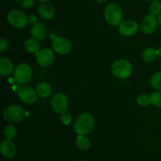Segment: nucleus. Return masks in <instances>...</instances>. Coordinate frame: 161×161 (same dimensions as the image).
Wrapping results in <instances>:
<instances>
[{
	"label": "nucleus",
	"instance_id": "obj_7",
	"mask_svg": "<svg viewBox=\"0 0 161 161\" xmlns=\"http://www.w3.org/2000/svg\"><path fill=\"white\" fill-rule=\"evenodd\" d=\"M69 99L64 93L58 92L53 96L51 99L52 109L58 114L66 113L69 109Z\"/></svg>",
	"mask_w": 161,
	"mask_h": 161
},
{
	"label": "nucleus",
	"instance_id": "obj_34",
	"mask_svg": "<svg viewBox=\"0 0 161 161\" xmlns=\"http://www.w3.org/2000/svg\"><path fill=\"white\" fill-rule=\"evenodd\" d=\"M148 2H153V1H160V0H146Z\"/></svg>",
	"mask_w": 161,
	"mask_h": 161
},
{
	"label": "nucleus",
	"instance_id": "obj_21",
	"mask_svg": "<svg viewBox=\"0 0 161 161\" xmlns=\"http://www.w3.org/2000/svg\"><path fill=\"white\" fill-rule=\"evenodd\" d=\"M17 134V127L14 125V124H9L5 127L4 130H3V135H4L5 138L8 140H11L16 138Z\"/></svg>",
	"mask_w": 161,
	"mask_h": 161
},
{
	"label": "nucleus",
	"instance_id": "obj_4",
	"mask_svg": "<svg viewBox=\"0 0 161 161\" xmlns=\"http://www.w3.org/2000/svg\"><path fill=\"white\" fill-rule=\"evenodd\" d=\"M133 68L128 60L118 59L115 61L111 65V72L119 79H127L131 75Z\"/></svg>",
	"mask_w": 161,
	"mask_h": 161
},
{
	"label": "nucleus",
	"instance_id": "obj_6",
	"mask_svg": "<svg viewBox=\"0 0 161 161\" xmlns=\"http://www.w3.org/2000/svg\"><path fill=\"white\" fill-rule=\"evenodd\" d=\"M6 20L10 26L17 29L25 28L27 25L29 23L28 16L25 13L18 9H13L9 11L6 17Z\"/></svg>",
	"mask_w": 161,
	"mask_h": 161
},
{
	"label": "nucleus",
	"instance_id": "obj_35",
	"mask_svg": "<svg viewBox=\"0 0 161 161\" xmlns=\"http://www.w3.org/2000/svg\"><path fill=\"white\" fill-rule=\"evenodd\" d=\"M77 161H84V160H77Z\"/></svg>",
	"mask_w": 161,
	"mask_h": 161
},
{
	"label": "nucleus",
	"instance_id": "obj_24",
	"mask_svg": "<svg viewBox=\"0 0 161 161\" xmlns=\"http://www.w3.org/2000/svg\"><path fill=\"white\" fill-rule=\"evenodd\" d=\"M150 97V104L153 106L161 108V91H157L152 93Z\"/></svg>",
	"mask_w": 161,
	"mask_h": 161
},
{
	"label": "nucleus",
	"instance_id": "obj_15",
	"mask_svg": "<svg viewBox=\"0 0 161 161\" xmlns=\"http://www.w3.org/2000/svg\"><path fill=\"white\" fill-rule=\"evenodd\" d=\"M39 16L44 20H50L55 15V9L50 3H42L38 8Z\"/></svg>",
	"mask_w": 161,
	"mask_h": 161
},
{
	"label": "nucleus",
	"instance_id": "obj_14",
	"mask_svg": "<svg viewBox=\"0 0 161 161\" xmlns=\"http://www.w3.org/2000/svg\"><path fill=\"white\" fill-rule=\"evenodd\" d=\"M14 64L6 57L0 58V75L2 76H9L14 72Z\"/></svg>",
	"mask_w": 161,
	"mask_h": 161
},
{
	"label": "nucleus",
	"instance_id": "obj_36",
	"mask_svg": "<svg viewBox=\"0 0 161 161\" xmlns=\"http://www.w3.org/2000/svg\"><path fill=\"white\" fill-rule=\"evenodd\" d=\"M6 161H9V160H6Z\"/></svg>",
	"mask_w": 161,
	"mask_h": 161
},
{
	"label": "nucleus",
	"instance_id": "obj_12",
	"mask_svg": "<svg viewBox=\"0 0 161 161\" xmlns=\"http://www.w3.org/2000/svg\"><path fill=\"white\" fill-rule=\"evenodd\" d=\"M158 24V19L153 14H147L142 20L140 29L145 35H151L156 31Z\"/></svg>",
	"mask_w": 161,
	"mask_h": 161
},
{
	"label": "nucleus",
	"instance_id": "obj_23",
	"mask_svg": "<svg viewBox=\"0 0 161 161\" xmlns=\"http://www.w3.org/2000/svg\"><path fill=\"white\" fill-rule=\"evenodd\" d=\"M149 12L150 14L154 16H158L161 13V2L160 1H153L151 2L149 6Z\"/></svg>",
	"mask_w": 161,
	"mask_h": 161
},
{
	"label": "nucleus",
	"instance_id": "obj_11",
	"mask_svg": "<svg viewBox=\"0 0 161 161\" xmlns=\"http://www.w3.org/2000/svg\"><path fill=\"white\" fill-rule=\"evenodd\" d=\"M139 25L138 22L134 20H127L122 21L118 27L119 33L124 37H131L138 33Z\"/></svg>",
	"mask_w": 161,
	"mask_h": 161
},
{
	"label": "nucleus",
	"instance_id": "obj_27",
	"mask_svg": "<svg viewBox=\"0 0 161 161\" xmlns=\"http://www.w3.org/2000/svg\"><path fill=\"white\" fill-rule=\"evenodd\" d=\"M60 119H61V122L62 123V124H64V125H69L71 123V121H72V116L69 113L66 112V113H64L61 114Z\"/></svg>",
	"mask_w": 161,
	"mask_h": 161
},
{
	"label": "nucleus",
	"instance_id": "obj_2",
	"mask_svg": "<svg viewBox=\"0 0 161 161\" xmlns=\"http://www.w3.org/2000/svg\"><path fill=\"white\" fill-rule=\"evenodd\" d=\"M104 16L107 23L113 27H119L123 21L122 9L117 3H109L104 11Z\"/></svg>",
	"mask_w": 161,
	"mask_h": 161
},
{
	"label": "nucleus",
	"instance_id": "obj_30",
	"mask_svg": "<svg viewBox=\"0 0 161 161\" xmlns=\"http://www.w3.org/2000/svg\"><path fill=\"white\" fill-rule=\"evenodd\" d=\"M157 19H158V24L161 26V13L157 16Z\"/></svg>",
	"mask_w": 161,
	"mask_h": 161
},
{
	"label": "nucleus",
	"instance_id": "obj_33",
	"mask_svg": "<svg viewBox=\"0 0 161 161\" xmlns=\"http://www.w3.org/2000/svg\"><path fill=\"white\" fill-rule=\"evenodd\" d=\"M157 54H158L159 58H161V47L157 50Z\"/></svg>",
	"mask_w": 161,
	"mask_h": 161
},
{
	"label": "nucleus",
	"instance_id": "obj_3",
	"mask_svg": "<svg viewBox=\"0 0 161 161\" xmlns=\"http://www.w3.org/2000/svg\"><path fill=\"white\" fill-rule=\"evenodd\" d=\"M13 77L16 84L19 86L26 85L31 81L32 77V70L31 66L25 62L18 64L14 69Z\"/></svg>",
	"mask_w": 161,
	"mask_h": 161
},
{
	"label": "nucleus",
	"instance_id": "obj_8",
	"mask_svg": "<svg viewBox=\"0 0 161 161\" xmlns=\"http://www.w3.org/2000/svg\"><path fill=\"white\" fill-rule=\"evenodd\" d=\"M17 96L22 102L27 105H32L37 102L38 94L36 91L28 85H23L19 87Z\"/></svg>",
	"mask_w": 161,
	"mask_h": 161
},
{
	"label": "nucleus",
	"instance_id": "obj_20",
	"mask_svg": "<svg viewBox=\"0 0 161 161\" xmlns=\"http://www.w3.org/2000/svg\"><path fill=\"white\" fill-rule=\"evenodd\" d=\"M75 144H76L77 148L81 151L88 150L91 146V140L86 135H78L75 140Z\"/></svg>",
	"mask_w": 161,
	"mask_h": 161
},
{
	"label": "nucleus",
	"instance_id": "obj_5",
	"mask_svg": "<svg viewBox=\"0 0 161 161\" xmlns=\"http://www.w3.org/2000/svg\"><path fill=\"white\" fill-rule=\"evenodd\" d=\"M3 115L6 122L17 124L23 120L25 113L22 107L17 105H10L3 110Z\"/></svg>",
	"mask_w": 161,
	"mask_h": 161
},
{
	"label": "nucleus",
	"instance_id": "obj_1",
	"mask_svg": "<svg viewBox=\"0 0 161 161\" xmlns=\"http://www.w3.org/2000/svg\"><path fill=\"white\" fill-rule=\"evenodd\" d=\"M94 127V118L91 113H83L77 117L74 124V130L77 135H86L91 133Z\"/></svg>",
	"mask_w": 161,
	"mask_h": 161
},
{
	"label": "nucleus",
	"instance_id": "obj_29",
	"mask_svg": "<svg viewBox=\"0 0 161 161\" xmlns=\"http://www.w3.org/2000/svg\"><path fill=\"white\" fill-rule=\"evenodd\" d=\"M28 21H29V23L31 24H36L37 23V18H36V17L35 15H31L28 17Z\"/></svg>",
	"mask_w": 161,
	"mask_h": 161
},
{
	"label": "nucleus",
	"instance_id": "obj_25",
	"mask_svg": "<svg viewBox=\"0 0 161 161\" xmlns=\"http://www.w3.org/2000/svg\"><path fill=\"white\" fill-rule=\"evenodd\" d=\"M137 103L142 107H147L150 104V97L148 94H140L137 98Z\"/></svg>",
	"mask_w": 161,
	"mask_h": 161
},
{
	"label": "nucleus",
	"instance_id": "obj_16",
	"mask_svg": "<svg viewBox=\"0 0 161 161\" xmlns=\"http://www.w3.org/2000/svg\"><path fill=\"white\" fill-rule=\"evenodd\" d=\"M30 35H31V38H34L39 41L42 40L47 35V30L42 23L37 22L31 27V30H30Z\"/></svg>",
	"mask_w": 161,
	"mask_h": 161
},
{
	"label": "nucleus",
	"instance_id": "obj_28",
	"mask_svg": "<svg viewBox=\"0 0 161 161\" xmlns=\"http://www.w3.org/2000/svg\"><path fill=\"white\" fill-rule=\"evenodd\" d=\"M9 43L7 39H5V38H1V39H0V53H4L9 49Z\"/></svg>",
	"mask_w": 161,
	"mask_h": 161
},
{
	"label": "nucleus",
	"instance_id": "obj_19",
	"mask_svg": "<svg viewBox=\"0 0 161 161\" xmlns=\"http://www.w3.org/2000/svg\"><path fill=\"white\" fill-rule=\"evenodd\" d=\"M157 57H158L157 50L154 47H148V48L145 49L144 51L142 52V60L146 63L153 62L157 59Z\"/></svg>",
	"mask_w": 161,
	"mask_h": 161
},
{
	"label": "nucleus",
	"instance_id": "obj_32",
	"mask_svg": "<svg viewBox=\"0 0 161 161\" xmlns=\"http://www.w3.org/2000/svg\"><path fill=\"white\" fill-rule=\"evenodd\" d=\"M95 1L98 3H105L106 2H108V0H95Z\"/></svg>",
	"mask_w": 161,
	"mask_h": 161
},
{
	"label": "nucleus",
	"instance_id": "obj_13",
	"mask_svg": "<svg viewBox=\"0 0 161 161\" xmlns=\"http://www.w3.org/2000/svg\"><path fill=\"white\" fill-rule=\"evenodd\" d=\"M0 152L6 158H13L15 156L17 149L14 143L11 140L5 138L0 143Z\"/></svg>",
	"mask_w": 161,
	"mask_h": 161
},
{
	"label": "nucleus",
	"instance_id": "obj_26",
	"mask_svg": "<svg viewBox=\"0 0 161 161\" xmlns=\"http://www.w3.org/2000/svg\"><path fill=\"white\" fill-rule=\"evenodd\" d=\"M15 2L19 6L25 9L31 7L35 3V0H15Z\"/></svg>",
	"mask_w": 161,
	"mask_h": 161
},
{
	"label": "nucleus",
	"instance_id": "obj_18",
	"mask_svg": "<svg viewBox=\"0 0 161 161\" xmlns=\"http://www.w3.org/2000/svg\"><path fill=\"white\" fill-rule=\"evenodd\" d=\"M36 93H37L38 96L40 97H49L52 92V87L51 85L47 82H41L39 84L36 86Z\"/></svg>",
	"mask_w": 161,
	"mask_h": 161
},
{
	"label": "nucleus",
	"instance_id": "obj_10",
	"mask_svg": "<svg viewBox=\"0 0 161 161\" xmlns=\"http://www.w3.org/2000/svg\"><path fill=\"white\" fill-rule=\"evenodd\" d=\"M36 62L41 67H49L54 61V51L50 48L42 49L36 53Z\"/></svg>",
	"mask_w": 161,
	"mask_h": 161
},
{
	"label": "nucleus",
	"instance_id": "obj_22",
	"mask_svg": "<svg viewBox=\"0 0 161 161\" xmlns=\"http://www.w3.org/2000/svg\"><path fill=\"white\" fill-rule=\"evenodd\" d=\"M150 83L154 89L161 91V71L153 74L150 80Z\"/></svg>",
	"mask_w": 161,
	"mask_h": 161
},
{
	"label": "nucleus",
	"instance_id": "obj_9",
	"mask_svg": "<svg viewBox=\"0 0 161 161\" xmlns=\"http://www.w3.org/2000/svg\"><path fill=\"white\" fill-rule=\"evenodd\" d=\"M72 43L64 37H56L52 42V50L59 55H66L72 50Z\"/></svg>",
	"mask_w": 161,
	"mask_h": 161
},
{
	"label": "nucleus",
	"instance_id": "obj_31",
	"mask_svg": "<svg viewBox=\"0 0 161 161\" xmlns=\"http://www.w3.org/2000/svg\"><path fill=\"white\" fill-rule=\"evenodd\" d=\"M36 1H38L39 3H48V2H50V0H36Z\"/></svg>",
	"mask_w": 161,
	"mask_h": 161
},
{
	"label": "nucleus",
	"instance_id": "obj_17",
	"mask_svg": "<svg viewBox=\"0 0 161 161\" xmlns=\"http://www.w3.org/2000/svg\"><path fill=\"white\" fill-rule=\"evenodd\" d=\"M24 47L28 53L36 54L40 50V43L37 39H34V38H30L25 41Z\"/></svg>",
	"mask_w": 161,
	"mask_h": 161
}]
</instances>
